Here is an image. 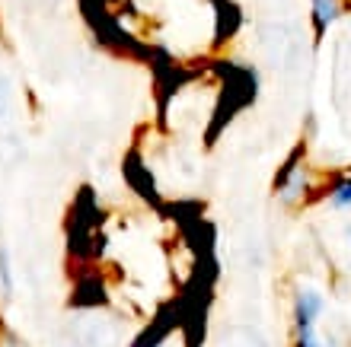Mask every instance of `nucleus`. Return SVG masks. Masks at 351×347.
<instances>
[{
  "mask_svg": "<svg viewBox=\"0 0 351 347\" xmlns=\"http://www.w3.org/2000/svg\"><path fill=\"white\" fill-rule=\"evenodd\" d=\"M323 312V296L316 290H300L297 293V306H294V319H297V331L300 329H313L316 316Z\"/></svg>",
  "mask_w": 351,
  "mask_h": 347,
  "instance_id": "1",
  "label": "nucleus"
},
{
  "mask_svg": "<svg viewBox=\"0 0 351 347\" xmlns=\"http://www.w3.org/2000/svg\"><path fill=\"white\" fill-rule=\"evenodd\" d=\"M339 16H342V3H339V0H313V23H316V32H319V36H323Z\"/></svg>",
  "mask_w": 351,
  "mask_h": 347,
  "instance_id": "2",
  "label": "nucleus"
},
{
  "mask_svg": "<svg viewBox=\"0 0 351 347\" xmlns=\"http://www.w3.org/2000/svg\"><path fill=\"white\" fill-rule=\"evenodd\" d=\"M304 192H306V172L294 166V169L287 172V179L281 182V201H285V204H294Z\"/></svg>",
  "mask_w": 351,
  "mask_h": 347,
  "instance_id": "3",
  "label": "nucleus"
},
{
  "mask_svg": "<svg viewBox=\"0 0 351 347\" xmlns=\"http://www.w3.org/2000/svg\"><path fill=\"white\" fill-rule=\"evenodd\" d=\"M329 201H332V207H351V179L335 185V192L329 194Z\"/></svg>",
  "mask_w": 351,
  "mask_h": 347,
  "instance_id": "4",
  "label": "nucleus"
},
{
  "mask_svg": "<svg viewBox=\"0 0 351 347\" xmlns=\"http://www.w3.org/2000/svg\"><path fill=\"white\" fill-rule=\"evenodd\" d=\"M0 283H3V293L13 290V277H10V258H7V248H0Z\"/></svg>",
  "mask_w": 351,
  "mask_h": 347,
  "instance_id": "5",
  "label": "nucleus"
},
{
  "mask_svg": "<svg viewBox=\"0 0 351 347\" xmlns=\"http://www.w3.org/2000/svg\"><path fill=\"white\" fill-rule=\"evenodd\" d=\"M7 109H10V83L7 77H0V118L7 115Z\"/></svg>",
  "mask_w": 351,
  "mask_h": 347,
  "instance_id": "6",
  "label": "nucleus"
},
{
  "mask_svg": "<svg viewBox=\"0 0 351 347\" xmlns=\"http://www.w3.org/2000/svg\"><path fill=\"white\" fill-rule=\"evenodd\" d=\"M300 347H326V344L316 338L313 329H300Z\"/></svg>",
  "mask_w": 351,
  "mask_h": 347,
  "instance_id": "7",
  "label": "nucleus"
},
{
  "mask_svg": "<svg viewBox=\"0 0 351 347\" xmlns=\"http://www.w3.org/2000/svg\"><path fill=\"white\" fill-rule=\"evenodd\" d=\"M348 236H351V229H348Z\"/></svg>",
  "mask_w": 351,
  "mask_h": 347,
  "instance_id": "8",
  "label": "nucleus"
}]
</instances>
